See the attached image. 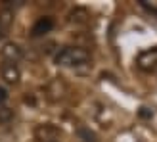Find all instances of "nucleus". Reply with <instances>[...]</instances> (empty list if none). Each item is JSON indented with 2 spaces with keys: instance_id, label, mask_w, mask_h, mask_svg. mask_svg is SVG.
I'll return each mask as SVG.
<instances>
[{
  "instance_id": "nucleus-1",
  "label": "nucleus",
  "mask_w": 157,
  "mask_h": 142,
  "mask_svg": "<svg viewBox=\"0 0 157 142\" xmlns=\"http://www.w3.org/2000/svg\"><path fill=\"white\" fill-rule=\"evenodd\" d=\"M54 60L61 67H78V65L88 64L90 54H88V50L81 48V46H65V48H61L56 54Z\"/></svg>"
},
{
  "instance_id": "nucleus-2",
  "label": "nucleus",
  "mask_w": 157,
  "mask_h": 142,
  "mask_svg": "<svg viewBox=\"0 0 157 142\" xmlns=\"http://www.w3.org/2000/svg\"><path fill=\"white\" fill-rule=\"evenodd\" d=\"M0 75H2V79L8 85H17L19 79H21V69H19L17 64H13V61H2Z\"/></svg>"
},
{
  "instance_id": "nucleus-3",
  "label": "nucleus",
  "mask_w": 157,
  "mask_h": 142,
  "mask_svg": "<svg viewBox=\"0 0 157 142\" xmlns=\"http://www.w3.org/2000/svg\"><path fill=\"white\" fill-rule=\"evenodd\" d=\"M136 65L140 69H144V71L155 69L157 67V46L155 48H147L144 52H140L138 58H136Z\"/></svg>"
},
{
  "instance_id": "nucleus-4",
  "label": "nucleus",
  "mask_w": 157,
  "mask_h": 142,
  "mask_svg": "<svg viewBox=\"0 0 157 142\" xmlns=\"http://www.w3.org/2000/svg\"><path fill=\"white\" fill-rule=\"evenodd\" d=\"M0 54H2L4 61H13V64H17L23 58V50L19 48V44H15V42H6L2 48H0Z\"/></svg>"
},
{
  "instance_id": "nucleus-5",
  "label": "nucleus",
  "mask_w": 157,
  "mask_h": 142,
  "mask_svg": "<svg viewBox=\"0 0 157 142\" xmlns=\"http://www.w3.org/2000/svg\"><path fill=\"white\" fill-rule=\"evenodd\" d=\"M52 27H54V19L52 18H38V21L33 25V29H31V35L33 37L46 35L48 31H52Z\"/></svg>"
},
{
  "instance_id": "nucleus-6",
  "label": "nucleus",
  "mask_w": 157,
  "mask_h": 142,
  "mask_svg": "<svg viewBox=\"0 0 157 142\" xmlns=\"http://www.w3.org/2000/svg\"><path fill=\"white\" fill-rule=\"evenodd\" d=\"M12 23H13V12L10 8H2L0 10V37H4L10 31Z\"/></svg>"
},
{
  "instance_id": "nucleus-7",
  "label": "nucleus",
  "mask_w": 157,
  "mask_h": 142,
  "mask_svg": "<svg viewBox=\"0 0 157 142\" xmlns=\"http://www.w3.org/2000/svg\"><path fill=\"white\" fill-rule=\"evenodd\" d=\"M13 117V112L8 106H4V104H0V123H8Z\"/></svg>"
},
{
  "instance_id": "nucleus-8",
  "label": "nucleus",
  "mask_w": 157,
  "mask_h": 142,
  "mask_svg": "<svg viewBox=\"0 0 157 142\" xmlns=\"http://www.w3.org/2000/svg\"><path fill=\"white\" fill-rule=\"evenodd\" d=\"M140 4H142V6L146 8V10H147V12H153V14H157V4H147L146 0H142Z\"/></svg>"
},
{
  "instance_id": "nucleus-9",
  "label": "nucleus",
  "mask_w": 157,
  "mask_h": 142,
  "mask_svg": "<svg viewBox=\"0 0 157 142\" xmlns=\"http://www.w3.org/2000/svg\"><path fill=\"white\" fill-rule=\"evenodd\" d=\"M4 98H6V92H4L2 89H0V104H2V102H4Z\"/></svg>"
}]
</instances>
